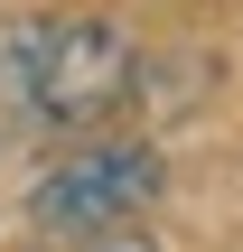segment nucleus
Masks as SVG:
<instances>
[{
	"mask_svg": "<svg viewBox=\"0 0 243 252\" xmlns=\"http://www.w3.org/2000/svg\"><path fill=\"white\" fill-rule=\"evenodd\" d=\"M140 94V47L94 9L0 19V103L37 131H103Z\"/></svg>",
	"mask_w": 243,
	"mask_h": 252,
	"instance_id": "nucleus-1",
	"label": "nucleus"
},
{
	"mask_svg": "<svg viewBox=\"0 0 243 252\" xmlns=\"http://www.w3.org/2000/svg\"><path fill=\"white\" fill-rule=\"evenodd\" d=\"M159 187H169V159L150 140H84L28 187V224H37V243L122 234V224H140L159 206Z\"/></svg>",
	"mask_w": 243,
	"mask_h": 252,
	"instance_id": "nucleus-2",
	"label": "nucleus"
},
{
	"mask_svg": "<svg viewBox=\"0 0 243 252\" xmlns=\"http://www.w3.org/2000/svg\"><path fill=\"white\" fill-rule=\"evenodd\" d=\"M37 252H159L140 224H122V234H84V243H37Z\"/></svg>",
	"mask_w": 243,
	"mask_h": 252,
	"instance_id": "nucleus-3",
	"label": "nucleus"
}]
</instances>
